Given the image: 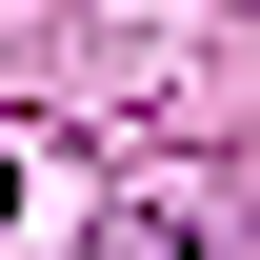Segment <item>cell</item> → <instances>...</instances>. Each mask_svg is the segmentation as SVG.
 I'll list each match as a JSON object with an SVG mask.
<instances>
[{
  "label": "cell",
  "instance_id": "1",
  "mask_svg": "<svg viewBox=\"0 0 260 260\" xmlns=\"http://www.w3.org/2000/svg\"><path fill=\"white\" fill-rule=\"evenodd\" d=\"M80 260H260V240L220 220V200H120V220H100Z\"/></svg>",
  "mask_w": 260,
  "mask_h": 260
},
{
  "label": "cell",
  "instance_id": "2",
  "mask_svg": "<svg viewBox=\"0 0 260 260\" xmlns=\"http://www.w3.org/2000/svg\"><path fill=\"white\" fill-rule=\"evenodd\" d=\"M0 200H20V160H0Z\"/></svg>",
  "mask_w": 260,
  "mask_h": 260
}]
</instances>
